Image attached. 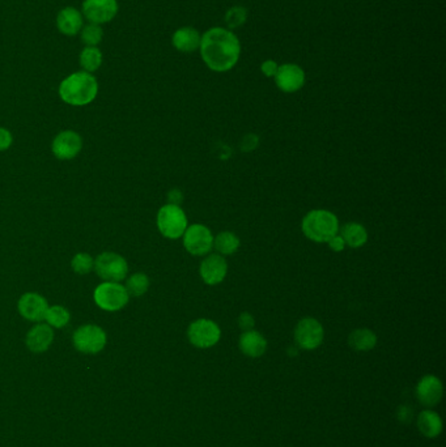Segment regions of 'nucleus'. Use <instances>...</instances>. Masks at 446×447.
<instances>
[{"instance_id":"obj_1","label":"nucleus","mask_w":446,"mask_h":447,"mask_svg":"<svg viewBox=\"0 0 446 447\" xmlns=\"http://www.w3.org/2000/svg\"><path fill=\"white\" fill-rule=\"evenodd\" d=\"M201 54L212 71L225 73L240 59L241 46L232 32L224 27H212L201 39Z\"/></svg>"},{"instance_id":"obj_2","label":"nucleus","mask_w":446,"mask_h":447,"mask_svg":"<svg viewBox=\"0 0 446 447\" xmlns=\"http://www.w3.org/2000/svg\"><path fill=\"white\" fill-rule=\"evenodd\" d=\"M99 82L89 73L80 71L66 77L59 85L61 99L73 106H85L97 97Z\"/></svg>"},{"instance_id":"obj_3","label":"nucleus","mask_w":446,"mask_h":447,"mask_svg":"<svg viewBox=\"0 0 446 447\" xmlns=\"http://www.w3.org/2000/svg\"><path fill=\"white\" fill-rule=\"evenodd\" d=\"M302 232L305 237L314 242H328L339 233L337 218L330 210H314L302 220Z\"/></svg>"},{"instance_id":"obj_4","label":"nucleus","mask_w":446,"mask_h":447,"mask_svg":"<svg viewBox=\"0 0 446 447\" xmlns=\"http://www.w3.org/2000/svg\"><path fill=\"white\" fill-rule=\"evenodd\" d=\"M157 227L164 237L177 239L187 229V218L180 206L166 204L159 210Z\"/></svg>"},{"instance_id":"obj_5","label":"nucleus","mask_w":446,"mask_h":447,"mask_svg":"<svg viewBox=\"0 0 446 447\" xmlns=\"http://www.w3.org/2000/svg\"><path fill=\"white\" fill-rule=\"evenodd\" d=\"M96 305L106 311H118L128 305L130 294L126 288L119 283L105 282L100 284L94 291Z\"/></svg>"},{"instance_id":"obj_6","label":"nucleus","mask_w":446,"mask_h":447,"mask_svg":"<svg viewBox=\"0 0 446 447\" xmlns=\"http://www.w3.org/2000/svg\"><path fill=\"white\" fill-rule=\"evenodd\" d=\"M96 272L105 282L119 283L128 276V265L125 258L116 253H102L94 262Z\"/></svg>"},{"instance_id":"obj_7","label":"nucleus","mask_w":446,"mask_h":447,"mask_svg":"<svg viewBox=\"0 0 446 447\" xmlns=\"http://www.w3.org/2000/svg\"><path fill=\"white\" fill-rule=\"evenodd\" d=\"M187 336L194 347L207 349L219 343L221 331L213 320L202 318L194 320L189 326Z\"/></svg>"},{"instance_id":"obj_8","label":"nucleus","mask_w":446,"mask_h":447,"mask_svg":"<svg viewBox=\"0 0 446 447\" xmlns=\"http://www.w3.org/2000/svg\"><path fill=\"white\" fill-rule=\"evenodd\" d=\"M106 344L105 331L94 326L85 325L75 331L73 334V346L82 353H99Z\"/></svg>"},{"instance_id":"obj_9","label":"nucleus","mask_w":446,"mask_h":447,"mask_svg":"<svg viewBox=\"0 0 446 447\" xmlns=\"http://www.w3.org/2000/svg\"><path fill=\"white\" fill-rule=\"evenodd\" d=\"M183 246L192 256H206L213 247V236L204 225L194 224L183 233Z\"/></svg>"},{"instance_id":"obj_10","label":"nucleus","mask_w":446,"mask_h":447,"mask_svg":"<svg viewBox=\"0 0 446 447\" xmlns=\"http://www.w3.org/2000/svg\"><path fill=\"white\" fill-rule=\"evenodd\" d=\"M323 327L314 318L301 320L295 329V340L299 347L305 351H313L318 348L323 341Z\"/></svg>"},{"instance_id":"obj_11","label":"nucleus","mask_w":446,"mask_h":447,"mask_svg":"<svg viewBox=\"0 0 446 447\" xmlns=\"http://www.w3.org/2000/svg\"><path fill=\"white\" fill-rule=\"evenodd\" d=\"M82 16L91 24L102 25L110 23L118 13L117 0H84Z\"/></svg>"},{"instance_id":"obj_12","label":"nucleus","mask_w":446,"mask_h":447,"mask_svg":"<svg viewBox=\"0 0 446 447\" xmlns=\"http://www.w3.org/2000/svg\"><path fill=\"white\" fill-rule=\"evenodd\" d=\"M273 77L278 88L285 93L300 91L305 82L304 70L297 64H283Z\"/></svg>"},{"instance_id":"obj_13","label":"nucleus","mask_w":446,"mask_h":447,"mask_svg":"<svg viewBox=\"0 0 446 447\" xmlns=\"http://www.w3.org/2000/svg\"><path fill=\"white\" fill-rule=\"evenodd\" d=\"M82 137L75 131H63L53 141V153L59 160H71L80 153Z\"/></svg>"},{"instance_id":"obj_14","label":"nucleus","mask_w":446,"mask_h":447,"mask_svg":"<svg viewBox=\"0 0 446 447\" xmlns=\"http://www.w3.org/2000/svg\"><path fill=\"white\" fill-rule=\"evenodd\" d=\"M18 311L27 320L41 322L45 320L47 301L37 293H25L18 301Z\"/></svg>"},{"instance_id":"obj_15","label":"nucleus","mask_w":446,"mask_h":447,"mask_svg":"<svg viewBox=\"0 0 446 447\" xmlns=\"http://www.w3.org/2000/svg\"><path fill=\"white\" fill-rule=\"evenodd\" d=\"M227 272V260L220 254H211L202 262V280L207 285H216L221 283L225 279Z\"/></svg>"},{"instance_id":"obj_16","label":"nucleus","mask_w":446,"mask_h":447,"mask_svg":"<svg viewBox=\"0 0 446 447\" xmlns=\"http://www.w3.org/2000/svg\"><path fill=\"white\" fill-rule=\"evenodd\" d=\"M442 384L435 375H426L416 386V396L419 402L426 407L436 405L442 398Z\"/></svg>"},{"instance_id":"obj_17","label":"nucleus","mask_w":446,"mask_h":447,"mask_svg":"<svg viewBox=\"0 0 446 447\" xmlns=\"http://www.w3.org/2000/svg\"><path fill=\"white\" fill-rule=\"evenodd\" d=\"M56 27L64 36H76L84 27V16L79 9L66 7L56 16Z\"/></svg>"},{"instance_id":"obj_18","label":"nucleus","mask_w":446,"mask_h":447,"mask_svg":"<svg viewBox=\"0 0 446 447\" xmlns=\"http://www.w3.org/2000/svg\"><path fill=\"white\" fill-rule=\"evenodd\" d=\"M238 346L245 356L261 357L267 349V341L262 334L256 331H245L241 336Z\"/></svg>"},{"instance_id":"obj_19","label":"nucleus","mask_w":446,"mask_h":447,"mask_svg":"<svg viewBox=\"0 0 446 447\" xmlns=\"http://www.w3.org/2000/svg\"><path fill=\"white\" fill-rule=\"evenodd\" d=\"M54 332L49 325H37L27 335V346L33 352H44L53 343Z\"/></svg>"},{"instance_id":"obj_20","label":"nucleus","mask_w":446,"mask_h":447,"mask_svg":"<svg viewBox=\"0 0 446 447\" xmlns=\"http://www.w3.org/2000/svg\"><path fill=\"white\" fill-rule=\"evenodd\" d=\"M202 37L194 27H180L172 38L173 46L181 53H192L201 46Z\"/></svg>"},{"instance_id":"obj_21","label":"nucleus","mask_w":446,"mask_h":447,"mask_svg":"<svg viewBox=\"0 0 446 447\" xmlns=\"http://www.w3.org/2000/svg\"><path fill=\"white\" fill-rule=\"evenodd\" d=\"M418 428L427 439H436L442 432V420L436 412L426 410L418 417Z\"/></svg>"},{"instance_id":"obj_22","label":"nucleus","mask_w":446,"mask_h":447,"mask_svg":"<svg viewBox=\"0 0 446 447\" xmlns=\"http://www.w3.org/2000/svg\"><path fill=\"white\" fill-rule=\"evenodd\" d=\"M339 234L345 239L346 246L352 247V248L364 246L368 241L366 229L357 222H348L346 225H343Z\"/></svg>"},{"instance_id":"obj_23","label":"nucleus","mask_w":446,"mask_h":447,"mask_svg":"<svg viewBox=\"0 0 446 447\" xmlns=\"http://www.w3.org/2000/svg\"><path fill=\"white\" fill-rule=\"evenodd\" d=\"M349 346L359 352H366L376 347L377 336L373 331L368 329H357L351 332L348 338Z\"/></svg>"},{"instance_id":"obj_24","label":"nucleus","mask_w":446,"mask_h":447,"mask_svg":"<svg viewBox=\"0 0 446 447\" xmlns=\"http://www.w3.org/2000/svg\"><path fill=\"white\" fill-rule=\"evenodd\" d=\"M213 247L220 256H232L240 247V238L232 232H221L213 238Z\"/></svg>"},{"instance_id":"obj_25","label":"nucleus","mask_w":446,"mask_h":447,"mask_svg":"<svg viewBox=\"0 0 446 447\" xmlns=\"http://www.w3.org/2000/svg\"><path fill=\"white\" fill-rule=\"evenodd\" d=\"M102 64V53L96 46H87L80 54V65L85 73H96Z\"/></svg>"},{"instance_id":"obj_26","label":"nucleus","mask_w":446,"mask_h":447,"mask_svg":"<svg viewBox=\"0 0 446 447\" xmlns=\"http://www.w3.org/2000/svg\"><path fill=\"white\" fill-rule=\"evenodd\" d=\"M45 320L50 327L54 329H62L68 325L70 322V313L63 306L55 305L51 308H47L45 314Z\"/></svg>"},{"instance_id":"obj_27","label":"nucleus","mask_w":446,"mask_h":447,"mask_svg":"<svg viewBox=\"0 0 446 447\" xmlns=\"http://www.w3.org/2000/svg\"><path fill=\"white\" fill-rule=\"evenodd\" d=\"M125 288H126L128 294H131L134 297H140L148 291L149 279L146 274H134L132 276H130Z\"/></svg>"},{"instance_id":"obj_28","label":"nucleus","mask_w":446,"mask_h":447,"mask_svg":"<svg viewBox=\"0 0 446 447\" xmlns=\"http://www.w3.org/2000/svg\"><path fill=\"white\" fill-rule=\"evenodd\" d=\"M80 37H82V42L84 45L97 47L104 38V29L101 27V25L89 23L88 25L82 27V30H80Z\"/></svg>"},{"instance_id":"obj_29","label":"nucleus","mask_w":446,"mask_h":447,"mask_svg":"<svg viewBox=\"0 0 446 447\" xmlns=\"http://www.w3.org/2000/svg\"><path fill=\"white\" fill-rule=\"evenodd\" d=\"M73 270L79 275L89 274L92 268L94 267V260L89 254L85 253H79L78 256H75L73 259Z\"/></svg>"},{"instance_id":"obj_30","label":"nucleus","mask_w":446,"mask_h":447,"mask_svg":"<svg viewBox=\"0 0 446 447\" xmlns=\"http://www.w3.org/2000/svg\"><path fill=\"white\" fill-rule=\"evenodd\" d=\"M247 18V12L244 7H233L229 9L225 15V21H227L228 27H241L246 21Z\"/></svg>"},{"instance_id":"obj_31","label":"nucleus","mask_w":446,"mask_h":447,"mask_svg":"<svg viewBox=\"0 0 446 447\" xmlns=\"http://www.w3.org/2000/svg\"><path fill=\"white\" fill-rule=\"evenodd\" d=\"M238 326H240V329H242L244 332L245 331H252V329H254L255 326V320L254 317L250 314V313H242L240 317H238Z\"/></svg>"},{"instance_id":"obj_32","label":"nucleus","mask_w":446,"mask_h":447,"mask_svg":"<svg viewBox=\"0 0 446 447\" xmlns=\"http://www.w3.org/2000/svg\"><path fill=\"white\" fill-rule=\"evenodd\" d=\"M12 140H13V137L8 130L0 127V152L7 151L12 144Z\"/></svg>"},{"instance_id":"obj_33","label":"nucleus","mask_w":446,"mask_h":447,"mask_svg":"<svg viewBox=\"0 0 446 447\" xmlns=\"http://www.w3.org/2000/svg\"><path fill=\"white\" fill-rule=\"evenodd\" d=\"M328 244V247H330L333 251H335V253H340V251H343V250L346 248V242H345V239L342 238V236H340L339 233H337V236H334V237L331 238Z\"/></svg>"},{"instance_id":"obj_34","label":"nucleus","mask_w":446,"mask_h":447,"mask_svg":"<svg viewBox=\"0 0 446 447\" xmlns=\"http://www.w3.org/2000/svg\"><path fill=\"white\" fill-rule=\"evenodd\" d=\"M278 68H279V65L276 62H273V61H266L261 65V71L264 73V76H267V77H273L275 76V73L278 71Z\"/></svg>"},{"instance_id":"obj_35","label":"nucleus","mask_w":446,"mask_h":447,"mask_svg":"<svg viewBox=\"0 0 446 447\" xmlns=\"http://www.w3.org/2000/svg\"><path fill=\"white\" fill-rule=\"evenodd\" d=\"M256 144H258V137H254V135H247V137H244V140L241 143V149L244 152H252Z\"/></svg>"},{"instance_id":"obj_36","label":"nucleus","mask_w":446,"mask_h":447,"mask_svg":"<svg viewBox=\"0 0 446 447\" xmlns=\"http://www.w3.org/2000/svg\"><path fill=\"white\" fill-rule=\"evenodd\" d=\"M169 204H174V206H180L183 201L182 192L177 189H174L172 191L169 192Z\"/></svg>"},{"instance_id":"obj_37","label":"nucleus","mask_w":446,"mask_h":447,"mask_svg":"<svg viewBox=\"0 0 446 447\" xmlns=\"http://www.w3.org/2000/svg\"><path fill=\"white\" fill-rule=\"evenodd\" d=\"M398 417H399V420L409 422V421L411 420V417H412V411H411L409 407L402 405L401 408H399V411H398Z\"/></svg>"}]
</instances>
